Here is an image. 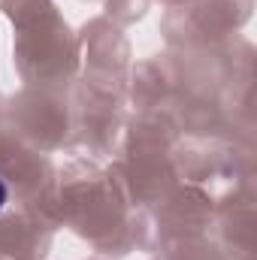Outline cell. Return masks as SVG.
I'll return each instance as SVG.
<instances>
[{"label": "cell", "mask_w": 257, "mask_h": 260, "mask_svg": "<svg viewBox=\"0 0 257 260\" xmlns=\"http://www.w3.org/2000/svg\"><path fill=\"white\" fill-rule=\"evenodd\" d=\"M6 197H9V191H6V185H3V179H0V209L6 206Z\"/></svg>", "instance_id": "obj_1"}]
</instances>
